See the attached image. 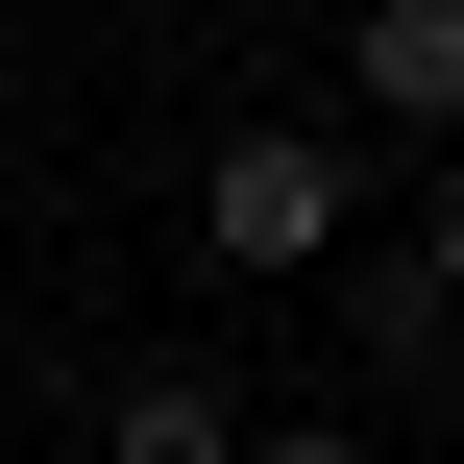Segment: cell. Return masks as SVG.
Segmentation results:
<instances>
[{
	"label": "cell",
	"instance_id": "cell-1",
	"mask_svg": "<svg viewBox=\"0 0 464 464\" xmlns=\"http://www.w3.org/2000/svg\"><path fill=\"white\" fill-rule=\"evenodd\" d=\"M367 245V147L343 122H220L196 147V269H343Z\"/></svg>",
	"mask_w": 464,
	"mask_h": 464
},
{
	"label": "cell",
	"instance_id": "cell-2",
	"mask_svg": "<svg viewBox=\"0 0 464 464\" xmlns=\"http://www.w3.org/2000/svg\"><path fill=\"white\" fill-rule=\"evenodd\" d=\"M343 98H367L392 147H464V0H367V24H343Z\"/></svg>",
	"mask_w": 464,
	"mask_h": 464
},
{
	"label": "cell",
	"instance_id": "cell-3",
	"mask_svg": "<svg viewBox=\"0 0 464 464\" xmlns=\"http://www.w3.org/2000/svg\"><path fill=\"white\" fill-rule=\"evenodd\" d=\"M98 464H245V392H196V367H122V392H98Z\"/></svg>",
	"mask_w": 464,
	"mask_h": 464
},
{
	"label": "cell",
	"instance_id": "cell-4",
	"mask_svg": "<svg viewBox=\"0 0 464 464\" xmlns=\"http://www.w3.org/2000/svg\"><path fill=\"white\" fill-rule=\"evenodd\" d=\"M392 269H416V294H440V318H464V171H440V220H416Z\"/></svg>",
	"mask_w": 464,
	"mask_h": 464
},
{
	"label": "cell",
	"instance_id": "cell-5",
	"mask_svg": "<svg viewBox=\"0 0 464 464\" xmlns=\"http://www.w3.org/2000/svg\"><path fill=\"white\" fill-rule=\"evenodd\" d=\"M245 464H392V440H343V416H294V440H269V416H245Z\"/></svg>",
	"mask_w": 464,
	"mask_h": 464
}]
</instances>
